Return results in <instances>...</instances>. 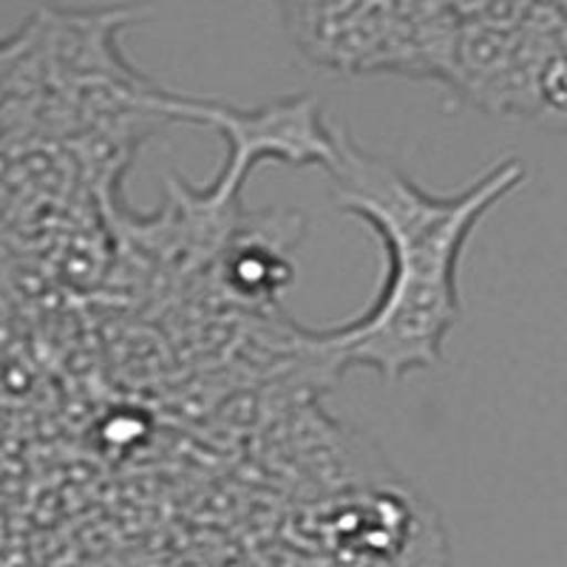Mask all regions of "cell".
<instances>
[{
    "mask_svg": "<svg viewBox=\"0 0 567 567\" xmlns=\"http://www.w3.org/2000/svg\"><path fill=\"white\" fill-rule=\"evenodd\" d=\"M336 205L381 239L386 276L369 310L343 327L307 332V347L336 369L361 367L398 383L437 367L445 338L463 318L460 258L471 233L525 182L516 156L496 159L457 194L434 196L414 185L392 159L361 148L336 125Z\"/></svg>",
    "mask_w": 567,
    "mask_h": 567,
    "instance_id": "obj_1",
    "label": "cell"
},
{
    "mask_svg": "<svg viewBox=\"0 0 567 567\" xmlns=\"http://www.w3.org/2000/svg\"><path fill=\"white\" fill-rule=\"evenodd\" d=\"M284 27L303 58L341 74H400L452 89L454 3H287Z\"/></svg>",
    "mask_w": 567,
    "mask_h": 567,
    "instance_id": "obj_2",
    "label": "cell"
},
{
    "mask_svg": "<svg viewBox=\"0 0 567 567\" xmlns=\"http://www.w3.org/2000/svg\"><path fill=\"white\" fill-rule=\"evenodd\" d=\"M162 114L207 125L227 142V162L207 190L196 194L210 213H219L239 196L247 174L261 162L284 165H336V125L323 123L321 103L312 94H292L258 109L168 94Z\"/></svg>",
    "mask_w": 567,
    "mask_h": 567,
    "instance_id": "obj_3",
    "label": "cell"
},
{
    "mask_svg": "<svg viewBox=\"0 0 567 567\" xmlns=\"http://www.w3.org/2000/svg\"><path fill=\"white\" fill-rule=\"evenodd\" d=\"M290 272L292 267L284 261L281 252L258 239H247L245 245L233 247L225 267L230 290L239 292L241 298L272 296L276 290H281V284L290 278Z\"/></svg>",
    "mask_w": 567,
    "mask_h": 567,
    "instance_id": "obj_4",
    "label": "cell"
},
{
    "mask_svg": "<svg viewBox=\"0 0 567 567\" xmlns=\"http://www.w3.org/2000/svg\"><path fill=\"white\" fill-rule=\"evenodd\" d=\"M534 123L567 136V34L539 69Z\"/></svg>",
    "mask_w": 567,
    "mask_h": 567,
    "instance_id": "obj_5",
    "label": "cell"
},
{
    "mask_svg": "<svg viewBox=\"0 0 567 567\" xmlns=\"http://www.w3.org/2000/svg\"><path fill=\"white\" fill-rule=\"evenodd\" d=\"M561 7V14H565V20H567V3H559Z\"/></svg>",
    "mask_w": 567,
    "mask_h": 567,
    "instance_id": "obj_6",
    "label": "cell"
}]
</instances>
